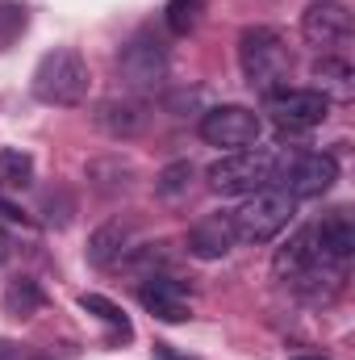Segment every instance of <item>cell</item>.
I'll list each match as a JSON object with an SVG mask.
<instances>
[{
  "label": "cell",
  "mask_w": 355,
  "mask_h": 360,
  "mask_svg": "<svg viewBox=\"0 0 355 360\" xmlns=\"http://www.w3.org/2000/svg\"><path fill=\"white\" fill-rule=\"evenodd\" d=\"M239 68H243V80L264 96L284 89L288 72H293V51H288L284 34L272 25H247L239 34Z\"/></svg>",
  "instance_id": "obj_1"
},
{
  "label": "cell",
  "mask_w": 355,
  "mask_h": 360,
  "mask_svg": "<svg viewBox=\"0 0 355 360\" xmlns=\"http://www.w3.org/2000/svg\"><path fill=\"white\" fill-rule=\"evenodd\" d=\"M117 72H121V84L134 96L155 92L168 80V46H163V38H155L151 30H138L117 55Z\"/></svg>",
  "instance_id": "obj_5"
},
{
  "label": "cell",
  "mask_w": 355,
  "mask_h": 360,
  "mask_svg": "<svg viewBox=\"0 0 355 360\" xmlns=\"http://www.w3.org/2000/svg\"><path fill=\"white\" fill-rule=\"evenodd\" d=\"M13 248H17V243H13V235L0 226V264H8V260H13Z\"/></svg>",
  "instance_id": "obj_27"
},
{
  "label": "cell",
  "mask_w": 355,
  "mask_h": 360,
  "mask_svg": "<svg viewBox=\"0 0 355 360\" xmlns=\"http://www.w3.org/2000/svg\"><path fill=\"white\" fill-rule=\"evenodd\" d=\"M309 76L318 80L314 89L322 92L326 101H351V96H355V72H351V63H347V59L322 55V59H314Z\"/></svg>",
  "instance_id": "obj_16"
},
{
  "label": "cell",
  "mask_w": 355,
  "mask_h": 360,
  "mask_svg": "<svg viewBox=\"0 0 355 360\" xmlns=\"http://www.w3.org/2000/svg\"><path fill=\"white\" fill-rule=\"evenodd\" d=\"M138 302H142V310L155 314L159 323H184V319H192V302H188L184 281L168 276V272H151V276H142V285H138Z\"/></svg>",
  "instance_id": "obj_10"
},
{
  "label": "cell",
  "mask_w": 355,
  "mask_h": 360,
  "mask_svg": "<svg viewBox=\"0 0 355 360\" xmlns=\"http://www.w3.org/2000/svg\"><path fill=\"white\" fill-rule=\"evenodd\" d=\"M4 222H8V226H25L29 218H25V210H21V205H13L8 197H0V226H4Z\"/></svg>",
  "instance_id": "obj_25"
},
{
  "label": "cell",
  "mask_w": 355,
  "mask_h": 360,
  "mask_svg": "<svg viewBox=\"0 0 355 360\" xmlns=\"http://www.w3.org/2000/svg\"><path fill=\"white\" fill-rule=\"evenodd\" d=\"M34 184V155L21 147H0V188H29Z\"/></svg>",
  "instance_id": "obj_19"
},
{
  "label": "cell",
  "mask_w": 355,
  "mask_h": 360,
  "mask_svg": "<svg viewBox=\"0 0 355 360\" xmlns=\"http://www.w3.org/2000/svg\"><path fill=\"white\" fill-rule=\"evenodd\" d=\"M205 4H209V0H168V8H163V21H168V30H172L176 38H188V34L201 25V17H205Z\"/></svg>",
  "instance_id": "obj_20"
},
{
  "label": "cell",
  "mask_w": 355,
  "mask_h": 360,
  "mask_svg": "<svg viewBox=\"0 0 355 360\" xmlns=\"http://www.w3.org/2000/svg\"><path fill=\"white\" fill-rule=\"evenodd\" d=\"M96 126L113 139H134L147 126V105L138 96H109L96 105Z\"/></svg>",
  "instance_id": "obj_14"
},
{
  "label": "cell",
  "mask_w": 355,
  "mask_h": 360,
  "mask_svg": "<svg viewBox=\"0 0 355 360\" xmlns=\"http://www.w3.org/2000/svg\"><path fill=\"white\" fill-rule=\"evenodd\" d=\"M318 264H326L322 256H318V243H314V226H301L280 252H276V260H272V269L280 281H297V276H305L309 269H318Z\"/></svg>",
  "instance_id": "obj_15"
},
{
  "label": "cell",
  "mask_w": 355,
  "mask_h": 360,
  "mask_svg": "<svg viewBox=\"0 0 355 360\" xmlns=\"http://www.w3.org/2000/svg\"><path fill=\"white\" fill-rule=\"evenodd\" d=\"M17 356V344H13V340H4V335H0V360H13Z\"/></svg>",
  "instance_id": "obj_28"
},
{
  "label": "cell",
  "mask_w": 355,
  "mask_h": 360,
  "mask_svg": "<svg viewBox=\"0 0 355 360\" xmlns=\"http://www.w3.org/2000/svg\"><path fill=\"white\" fill-rule=\"evenodd\" d=\"M301 34H305V42L318 46V51L343 46V42L351 38V13H347V4H339V0H314V4L301 13Z\"/></svg>",
  "instance_id": "obj_9"
},
{
  "label": "cell",
  "mask_w": 355,
  "mask_h": 360,
  "mask_svg": "<svg viewBox=\"0 0 355 360\" xmlns=\"http://www.w3.org/2000/svg\"><path fill=\"white\" fill-rule=\"evenodd\" d=\"M293 218H297V201H293L284 188L267 184V188H260V193L243 197V205L230 214V231H234V243L264 248V243L280 239V235L288 231Z\"/></svg>",
  "instance_id": "obj_2"
},
{
  "label": "cell",
  "mask_w": 355,
  "mask_h": 360,
  "mask_svg": "<svg viewBox=\"0 0 355 360\" xmlns=\"http://www.w3.org/2000/svg\"><path fill=\"white\" fill-rule=\"evenodd\" d=\"M293 360H330V356H293Z\"/></svg>",
  "instance_id": "obj_29"
},
{
  "label": "cell",
  "mask_w": 355,
  "mask_h": 360,
  "mask_svg": "<svg viewBox=\"0 0 355 360\" xmlns=\"http://www.w3.org/2000/svg\"><path fill=\"white\" fill-rule=\"evenodd\" d=\"M80 310H84V314H92V319H100L105 327H113L121 340H130V335H134L130 314H126L113 297H105V293H84V297H80Z\"/></svg>",
  "instance_id": "obj_18"
},
{
  "label": "cell",
  "mask_w": 355,
  "mask_h": 360,
  "mask_svg": "<svg viewBox=\"0 0 355 360\" xmlns=\"http://www.w3.org/2000/svg\"><path fill=\"white\" fill-rule=\"evenodd\" d=\"M264 101H267V113L280 122V130H314L330 113V101L318 89H288L284 84V89H276Z\"/></svg>",
  "instance_id": "obj_8"
},
{
  "label": "cell",
  "mask_w": 355,
  "mask_h": 360,
  "mask_svg": "<svg viewBox=\"0 0 355 360\" xmlns=\"http://www.w3.org/2000/svg\"><path fill=\"white\" fill-rule=\"evenodd\" d=\"M88 63H84V55L76 51V46H55V51H46L42 59H38V68H34V76H29V89L34 96L42 101V105H63V109H72V105H80L84 96H88Z\"/></svg>",
  "instance_id": "obj_3"
},
{
  "label": "cell",
  "mask_w": 355,
  "mask_h": 360,
  "mask_svg": "<svg viewBox=\"0 0 355 360\" xmlns=\"http://www.w3.org/2000/svg\"><path fill=\"white\" fill-rule=\"evenodd\" d=\"M130 248H134V222L130 218H109L105 226H96L88 235L84 256H88L92 269H113L130 256Z\"/></svg>",
  "instance_id": "obj_12"
},
{
  "label": "cell",
  "mask_w": 355,
  "mask_h": 360,
  "mask_svg": "<svg viewBox=\"0 0 355 360\" xmlns=\"http://www.w3.org/2000/svg\"><path fill=\"white\" fill-rule=\"evenodd\" d=\"M42 306H46V293H42V285H38L34 276L8 281V289H4V310H8L13 319H29V314H38Z\"/></svg>",
  "instance_id": "obj_17"
},
{
  "label": "cell",
  "mask_w": 355,
  "mask_h": 360,
  "mask_svg": "<svg viewBox=\"0 0 355 360\" xmlns=\"http://www.w3.org/2000/svg\"><path fill=\"white\" fill-rule=\"evenodd\" d=\"M264 134V117L247 105H213L201 113V139L222 151H243L255 147Z\"/></svg>",
  "instance_id": "obj_7"
},
{
  "label": "cell",
  "mask_w": 355,
  "mask_h": 360,
  "mask_svg": "<svg viewBox=\"0 0 355 360\" xmlns=\"http://www.w3.org/2000/svg\"><path fill=\"white\" fill-rule=\"evenodd\" d=\"M230 252H234L230 214H209V218L192 222V231H188V256H196V260H222Z\"/></svg>",
  "instance_id": "obj_13"
},
{
  "label": "cell",
  "mask_w": 355,
  "mask_h": 360,
  "mask_svg": "<svg viewBox=\"0 0 355 360\" xmlns=\"http://www.w3.org/2000/svg\"><path fill=\"white\" fill-rule=\"evenodd\" d=\"M188 184H192V164H188V160H176V164H168V168L155 176V193H159V197H184Z\"/></svg>",
  "instance_id": "obj_22"
},
{
  "label": "cell",
  "mask_w": 355,
  "mask_h": 360,
  "mask_svg": "<svg viewBox=\"0 0 355 360\" xmlns=\"http://www.w3.org/2000/svg\"><path fill=\"white\" fill-rule=\"evenodd\" d=\"M168 248H172V243H142V248H130L126 264H130V269H147V276H151L155 269H163V264L172 260Z\"/></svg>",
  "instance_id": "obj_24"
},
{
  "label": "cell",
  "mask_w": 355,
  "mask_h": 360,
  "mask_svg": "<svg viewBox=\"0 0 355 360\" xmlns=\"http://www.w3.org/2000/svg\"><path fill=\"white\" fill-rule=\"evenodd\" d=\"M335 180H339V160L335 155H326V151H297L284 164H276V180L272 184L284 188L293 201H301V197L330 193Z\"/></svg>",
  "instance_id": "obj_6"
},
{
  "label": "cell",
  "mask_w": 355,
  "mask_h": 360,
  "mask_svg": "<svg viewBox=\"0 0 355 360\" xmlns=\"http://www.w3.org/2000/svg\"><path fill=\"white\" fill-rule=\"evenodd\" d=\"M151 360H192V356H184V352H176L172 344H155V348H151Z\"/></svg>",
  "instance_id": "obj_26"
},
{
  "label": "cell",
  "mask_w": 355,
  "mask_h": 360,
  "mask_svg": "<svg viewBox=\"0 0 355 360\" xmlns=\"http://www.w3.org/2000/svg\"><path fill=\"white\" fill-rule=\"evenodd\" d=\"M276 164H280L276 151L243 147V151H226L222 160H213L205 176H209V188L222 197H251L276 180Z\"/></svg>",
  "instance_id": "obj_4"
},
{
  "label": "cell",
  "mask_w": 355,
  "mask_h": 360,
  "mask_svg": "<svg viewBox=\"0 0 355 360\" xmlns=\"http://www.w3.org/2000/svg\"><path fill=\"white\" fill-rule=\"evenodd\" d=\"M314 243H318V256L335 269H343L355 256V218L351 210H330L318 226H314Z\"/></svg>",
  "instance_id": "obj_11"
},
{
  "label": "cell",
  "mask_w": 355,
  "mask_h": 360,
  "mask_svg": "<svg viewBox=\"0 0 355 360\" xmlns=\"http://www.w3.org/2000/svg\"><path fill=\"white\" fill-rule=\"evenodd\" d=\"M72 214H76V197L67 188H46L42 193V222L46 226L63 231V226H72Z\"/></svg>",
  "instance_id": "obj_21"
},
{
  "label": "cell",
  "mask_w": 355,
  "mask_h": 360,
  "mask_svg": "<svg viewBox=\"0 0 355 360\" xmlns=\"http://www.w3.org/2000/svg\"><path fill=\"white\" fill-rule=\"evenodd\" d=\"M25 25H29L25 8H21V4H8V0H0V51H8V46L25 34Z\"/></svg>",
  "instance_id": "obj_23"
}]
</instances>
